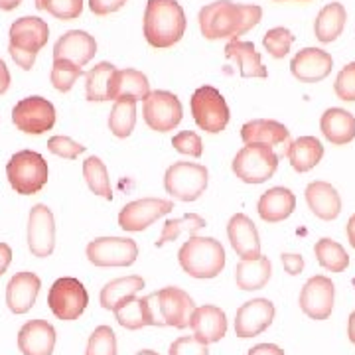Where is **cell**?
I'll use <instances>...</instances> for the list:
<instances>
[{"label": "cell", "instance_id": "obj_1", "mask_svg": "<svg viewBox=\"0 0 355 355\" xmlns=\"http://www.w3.org/2000/svg\"><path fill=\"white\" fill-rule=\"evenodd\" d=\"M263 10L257 4H235L217 0L200 10V30L207 40H237L261 22Z\"/></svg>", "mask_w": 355, "mask_h": 355}, {"label": "cell", "instance_id": "obj_2", "mask_svg": "<svg viewBox=\"0 0 355 355\" xmlns=\"http://www.w3.org/2000/svg\"><path fill=\"white\" fill-rule=\"evenodd\" d=\"M186 32V14L176 0H148L144 38L154 48H172Z\"/></svg>", "mask_w": 355, "mask_h": 355}, {"label": "cell", "instance_id": "obj_3", "mask_svg": "<svg viewBox=\"0 0 355 355\" xmlns=\"http://www.w3.org/2000/svg\"><path fill=\"white\" fill-rule=\"evenodd\" d=\"M180 266L193 279H216L225 266V249L214 237L191 235L178 253Z\"/></svg>", "mask_w": 355, "mask_h": 355}, {"label": "cell", "instance_id": "obj_4", "mask_svg": "<svg viewBox=\"0 0 355 355\" xmlns=\"http://www.w3.org/2000/svg\"><path fill=\"white\" fill-rule=\"evenodd\" d=\"M10 44L8 51L12 55V60L20 65L22 69H32V65L36 62L38 51L48 44L50 38V28L48 24L36 18V16H24L18 18L10 26Z\"/></svg>", "mask_w": 355, "mask_h": 355}, {"label": "cell", "instance_id": "obj_5", "mask_svg": "<svg viewBox=\"0 0 355 355\" xmlns=\"http://www.w3.org/2000/svg\"><path fill=\"white\" fill-rule=\"evenodd\" d=\"M146 298L153 314V326H172L178 330L190 326L196 304L188 292L176 286H168L154 294H148Z\"/></svg>", "mask_w": 355, "mask_h": 355}, {"label": "cell", "instance_id": "obj_6", "mask_svg": "<svg viewBox=\"0 0 355 355\" xmlns=\"http://www.w3.org/2000/svg\"><path fill=\"white\" fill-rule=\"evenodd\" d=\"M6 178L16 193L34 196L48 184L50 170L42 154L34 150H20L8 160Z\"/></svg>", "mask_w": 355, "mask_h": 355}, {"label": "cell", "instance_id": "obj_7", "mask_svg": "<svg viewBox=\"0 0 355 355\" xmlns=\"http://www.w3.org/2000/svg\"><path fill=\"white\" fill-rule=\"evenodd\" d=\"M231 168L245 184H263L275 176L279 168V154L265 144H247L233 158Z\"/></svg>", "mask_w": 355, "mask_h": 355}, {"label": "cell", "instance_id": "obj_8", "mask_svg": "<svg viewBox=\"0 0 355 355\" xmlns=\"http://www.w3.org/2000/svg\"><path fill=\"white\" fill-rule=\"evenodd\" d=\"M190 107L193 121L202 130L209 135H217L225 130L231 114H229V107L223 95L216 87L205 85V87L196 89V93L191 95Z\"/></svg>", "mask_w": 355, "mask_h": 355}, {"label": "cell", "instance_id": "obj_9", "mask_svg": "<svg viewBox=\"0 0 355 355\" xmlns=\"http://www.w3.org/2000/svg\"><path fill=\"white\" fill-rule=\"evenodd\" d=\"M207 168L196 162H174L166 170V191L180 202H196L207 188Z\"/></svg>", "mask_w": 355, "mask_h": 355}, {"label": "cell", "instance_id": "obj_10", "mask_svg": "<svg viewBox=\"0 0 355 355\" xmlns=\"http://www.w3.org/2000/svg\"><path fill=\"white\" fill-rule=\"evenodd\" d=\"M89 304V294L85 286L77 279L71 277H64L58 279L51 284L50 292H48V306L53 312V316L64 320V322H71L77 320L85 312Z\"/></svg>", "mask_w": 355, "mask_h": 355}, {"label": "cell", "instance_id": "obj_11", "mask_svg": "<svg viewBox=\"0 0 355 355\" xmlns=\"http://www.w3.org/2000/svg\"><path fill=\"white\" fill-rule=\"evenodd\" d=\"M12 123L26 135H44L55 125V109L44 97H26L12 109Z\"/></svg>", "mask_w": 355, "mask_h": 355}, {"label": "cell", "instance_id": "obj_12", "mask_svg": "<svg viewBox=\"0 0 355 355\" xmlns=\"http://www.w3.org/2000/svg\"><path fill=\"white\" fill-rule=\"evenodd\" d=\"M144 121L146 125L156 130V132H168L174 130L182 121V103L174 93L170 91H153L146 99H144Z\"/></svg>", "mask_w": 355, "mask_h": 355}, {"label": "cell", "instance_id": "obj_13", "mask_svg": "<svg viewBox=\"0 0 355 355\" xmlns=\"http://www.w3.org/2000/svg\"><path fill=\"white\" fill-rule=\"evenodd\" d=\"M139 257V247L127 237H99L87 245L89 263L95 266H130Z\"/></svg>", "mask_w": 355, "mask_h": 355}, {"label": "cell", "instance_id": "obj_14", "mask_svg": "<svg viewBox=\"0 0 355 355\" xmlns=\"http://www.w3.org/2000/svg\"><path fill=\"white\" fill-rule=\"evenodd\" d=\"M28 247L34 257L46 259L55 247V221L48 205L38 203L30 209L28 217Z\"/></svg>", "mask_w": 355, "mask_h": 355}, {"label": "cell", "instance_id": "obj_15", "mask_svg": "<svg viewBox=\"0 0 355 355\" xmlns=\"http://www.w3.org/2000/svg\"><path fill=\"white\" fill-rule=\"evenodd\" d=\"M174 209V203L160 198H142L137 202L127 203L119 214V225L125 231H142L153 225L156 219L168 216Z\"/></svg>", "mask_w": 355, "mask_h": 355}, {"label": "cell", "instance_id": "obj_16", "mask_svg": "<svg viewBox=\"0 0 355 355\" xmlns=\"http://www.w3.org/2000/svg\"><path fill=\"white\" fill-rule=\"evenodd\" d=\"M336 286L328 277H312L300 292V308L312 320H326L334 310Z\"/></svg>", "mask_w": 355, "mask_h": 355}, {"label": "cell", "instance_id": "obj_17", "mask_svg": "<svg viewBox=\"0 0 355 355\" xmlns=\"http://www.w3.org/2000/svg\"><path fill=\"white\" fill-rule=\"evenodd\" d=\"M275 304L266 298L249 300L237 310L235 316V334L237 338H254L272 324Z\"/></svg>", "mask_w": 355, "mask_h": 355}, {"label": "cell", "instance_id": "obj_18", "mask_svg": "<svg viewBox=\"0 0 355 355\" xmlns=\"http://www.w3.org/2000/svg\"><path fill=\"white\" fill-rule=\"evenodd\" d=\"M97 53V42L83 30H69L53 46V62L64 60L69 64L83 67Z\"/></svg>", "mask_w": 355, "mask_h": 355}, {"label": "cell", "instance_id": "obj_19", "mask_svg": "<svg viewBox=\"0 0 355 355\" xmlns=\"http://www.w3.org/2000/svg\"><path fill=\"white\" fill-rule=\"evenodd\" d=\"M334 60L328 51L320 48H304L291 62L292 76L302 83H318L330 76Z\"/></svg>", "mask_w": 355, "mask_h": 355}, {"label": "cell", "instance_id": "obj_20", "mask_svg": "<svg viewBox=\"0 0 355 355\" xmlns=\"http://www.w3.org/2000/svg\"><path fill=\"white\" fill-rule=\"evenodd\" d=\"M42 280L34 272H16L6 286V304L14 314H26L36 304Z\"/></svg>", "mask_w": 355, "mask_h": 355}, {"label": "cell", "instance_id": "obj_21", "mask_svg": "<svg viewBox=\"0 0 355 355\" xmlns=\"http://www.w3.org/2000/svg\"><path fill=\"white\" fill-rule=\"evenodd\" d=\"M227 235L233 251L241 259H259L261 257V241L254 223L245 214H235L229 219Z\"/></svg>", "mask_w": 355, "mask_h": 355}, {"label": "cell", "instance_id": "obj_22", "mask_svg": "<svg viewBox=\"0 0 355 355\" xmlns=\"http://www.w3.org/2000/svg\"><path fill=\"white\" fill-rule=\"evenodd\" d=\"M190 328L200 342L216 343L227 334V318L221 308L205 304L193 310Z\"/></svg>", "mask_w": 355, "mask_h": 355}, {"label": "cell", "instance_id": "obj_23", "mask_svg": "<svg viewBox=\"0 0 355 355\" xmlns=\"http://www.w3.org/2000/svg\"><path fill=\"white\" fill-rule=\"evenodd\" d=\"M18 347L22 355H51L55 347V330L46 320L26 322L18 334Z\"/></svg>", "mask_w": 355, "mask_h": 355}, {"label": "cell", "instance_id": "obj_24", "mask_svg": "<svg viewBox=\"0 0 355 355\" xmlns=\"http://www.w3.org/2000/svg\"><path fill=\"white\" fill-rule=\"evenodd\" d=\"M241 139L245 144H265V146H280L284 144L288 150L291 144V130L277 121L254 119L245 123L241 128Z\"/></svg>", "mask_w": 355, "mask_h": 355}, {"label": "cell", "instance_id": "obj_25", "mask_svg": "<svg viewBox=\"0 0 355 355\" xmlns=\"http://www.w3.org/2000/svg\"><path fill=\"white\" fill-rule=\"evenodd\" d=\"M306 202L312 214L324 221H331L342 211V198L328 182H312L306 188Z\"/></svg>", "mask_w": 355, "mask_h": 355}, {"label": "cell", "instance_id": "obj_26", "mask_svg": "<svg viewBox=\"0 0 355 355\" xmlns=\"http://www.w3.org/2000/svg\"><path fill=\"white\" fill-rule=\"evenodd\" d=\"M150 95V83L148 77L137 69H116L111 81L109 101L119 99H146Z\"/></svg>", "mask_w": 355, "mask_h": 355}, {"label": "cell", "instance_id": "obj_27", "mask_svg": "<svg viewBox=\"0 0 355 355\" xmlns=\"http://www.w3.org/2000/svg\"><path fill=\"white\" fill-rule=\"evenodd\" d=\"M296 207V198L288 188H270L265 191L259 200V216L265 219L266 223H280L286 217L292 216Z\"/></svg>", "mask_w": 355, "mask_h": 355}, {"label": "cell", "instance_id": "obj_28", "mask_svg": "<svg viewBox=\"0 0 355 355\" xmlns=\"http://www.w3.org/2000/svg\"><path fill=\"white\" fill-rule=\"evenodd\" d=\"M320 127L324 137L336 146L347 144L355 139V116L345 109H338V107L328 109L322 114Z\"/></svg>", "mask_w": 355, "mask_h": 355}, {"label": "cell", "instance_id": "obj_29", "mask_svg": "<svg viewBox=\"0 0 355 355\" xmlns=\"http://www.w3.org/2000/svg\"><path fill=\"white\" fill-rule=\"evenodd\" d=\"M270 275H272L270 261L263 254L259 259H243L235 266V282L241 291H261L270 280Z\"/></svg>", "mask_w": 355, "mask_h": 355}, {"label": "cell", "instance_id": "obj_30", "mask_svg": "<svg viewBox=\"0 0 355 355\" xmlns=\"http://www.w3.org/2000/svg\"><path fill=\"white\" fill-rule=\"evenodd\" d=\"M225 55L239 65L243 77H266V67L261 64V53L254 50L251 42L231 40L225 46Z\"/></svg>", "mask_w": 355, "mask_h": 355}, {"label": "cell", "instance_id": "obj_31", "mask_svg": "<svg viewBox=\"0 0 355 355\" xmlns=\"http://www.w3.org/2000/svg\"><path fill=\"white\" fill-rule=\"evenodd\" d=\"M286 156L291 160L292 168L302 174L320 164V160L324 156V146L316 137H300L288 144Z\"/></svg>", "mask_w": 355, "mask_h": 355}, {"label": "cell", "instance_id": "obj_32", "mask_svg": "<svg viewBox=\"0 0 355 355\" xmlns=\"http://www.w3.org/2000/svg\"><path fill=\"white\" fill-rule=\"evenodd\" d=\"M345 20H347V12H345L343 4H340V2L326 4L318 14L316 24H314L316 38L324 44H330L334 40H338V36L345 28Z\"/></svg>", "mask_w": 355, "mask_h": 355}, {"label": "cell", "instance_id": "obj_33", "mask_svg": "<svg viewBox=\"0 0 355 355\" xmlns=\"http://www.w3.org/2000/svg\"><path fill=\"white\" fill-rule=\"evenodd\" d=\"M116 322L127 328V330H140L144 326H153V314H150V306L148 298H128L123 304H119L113 310Z\"/></svg>", "mask_w": 355, "mask_h": 355}, {"label": "cell", "instance_id": "obj_34", "mask_svg": "<svg viewBox=\"0 0 355 355\" xmlns=\"http://www.w3.org/2000/svg\"><path fill=\"white\" fill-rule=\"evenodd\" d=\"M144 288V279L142 277H125V279H116L107 282L101 291V306L105 310H114L119 304H123L125 300L137 296V292Z\"/></svg>", "mask_w": 355, "mask_h": 355}, {"label": "cell", "instance_id": "obj_35", "mask_svg": "<svg viewBox=\"0 0 355 355\" xmlns=\"http://www.w3.org/2000/svg\"><path fill=\"white\" fill-rule=\"evenodd\" d=\"M116 67L109 62H101L85 73V93L89 101H109V91Z\"/></svg>", "mask_w": 355, "mask_h": 355}, {"label": "cell", "instance_id": "obj_36", "mask_svg": "<svg viewBox=\"0 0 355 355\" xmlns=\"http://www.w3.org/2000/svg\"><path fill=\"white\" fill-rule=\"evenodd\" d=\"M137 125V101L119 99L109 114V128L116 139H127Z\"/></svg>", "mask_w": 355, "mask_h": 355}, {"label": "cell", "instance_id": "obj_37", "mask_svg": "<svg viewBox=\"0 0 355 355\" xmlns=\"http://www.w3.org/2000/svg\"><path fill=\"white\" fill-rule=\"evenodd\" d=\"M83 178H85L89 190L93 193L101 196L105 200H113V190H111L109 174H107V166L103 164L101 158L89 156L83 162Z\"/></svg>", "mask_w": 355, "mask_h": 355}, {"label": "cell", "instance_id": "obj_38", "mask_svg": "<svg viewBox=\"0 0 355 355\" xmlns=\"http://www.w3.org/2000/svg\"><path fill=\"white\" fill-rule=\"evenodd\" d=\"M314 253H316L318 263L331 272H343L349 265V257L338 241L320 239L314 247Z\"/></svg>", "mask_w": 355, "mask_h": 355}, {"label": "cell", "instance_id": "obj_39", "mask_svg": "<svg viewBox=\"0 0 355 355\" xmlns=\"http://www.w3.org/2000/svg\"><path fill=\"white\" fill-rule=\"evenodd\" d=\"M205 227V219L196 214H188V216L180 217V219H170L166 221L164 229H162V235L160 239L156 241V247H162L166 243L176 241L182 233H188V235H196L200 229Z\"/></svg>", "mask_w": 355, "mask_h": 355}, {"label": "cell", "instance_id": "obj_40", "mask_svg": "<svg viewBox=\"0 0 355 355\" xmlns=\"http://www.w3.org/2000/svg\"><path fill=\"white\" fill-rule=\"evenodd\" d=\"M38 10H48L58 20H76L83 12V0H38Z\"/></svg>", "mask_w": 355, "mask_h": 355}, {"label": "cell", "instance_id": "obj_41", "mask_svg": "<svg viewBox=\"0 0 355 355\" xmlns=\"http://www.w3.org/2000/svg\"><path fill=\"white\" fill-rule=\"evenodd\" d=\"M79 76H83L81 67L64 62V60H58V62H53V67H51V85L62 93H67L76 85Z\"/></svg>", "mask_w": 355, "mask_h": 355}, {"label": "cell", "instance_id": "obj_42", "mask_svg": "<svg viewBox=\"0 0 355 355\" xmlns=\"http://www.w3.org/2000/svg\"><path fill=\"white\" fill-rule=\"evenodd\" d=\"M85 355H116V336L109 326H99L91 334Z\"/></svg>", "mask_w": 355, "mask_h": 355}, {"label": "cell", "instance_id": "obj_43", "mask_svg": "<svg viewBox=\"0 0 355 355\" xmlns=\"http://www.w3.org/2000/svg\"><path fill=\"white\" fill-rule=\"evenodd\" d=\"M292 42H294V36L288 28H272L268 30L263 38V46L266 48V51L272 55V58H284L288 51H291Z\"/></svg>", "mask_w": 355, "mask_h": 355}, {"label": "cell", "instance_id": "obj_44", "mask_svg": "<svg viewBox=\"0 0 355 355\" xmlns=\"http://www.w3.org/2000/svg\"><path fill=\"white\" fill-rule=\"evenodd\" d=\"M48 150L60 158H65V160H76L77 156L81 153H85V146L79 144L76 140H71L69 137H51L48 140Z\"/></svg>", "mask_w": 355, "mask_h": 355}, {"label": "cell", "instance_id": "obj_45", "mask_svg": "<svg viewBox=\"0 0 355 355\" xmlns=\"http://www.w3.org/2000/svg\"><path fill=\"white\" fill-rule=\"evenodd\" d=\"M172 146H174L180 154L193 156V158H200L203 154L202 139H200V135H196L193 130H182L180 135H176V137L172 139Z\"/></svg>", "mask_w": 355, "mask_h": 355}, {"label": "cell", "instance_id": "obj_46", "mask_svg": "<svg viewBox=\"0 0 355 355\" xmlns=\"http://www.w3.org/2000/svg\"><path fill=\"white\" fill-rule=\"evenodd\" d=\"M334 89L342 101H355V62L347 64L340 71Z\"/></svg>", "mask_w": 355, "mask_h": 355}, {"label": "cell", "instance_id": "obj_47", "mask_svg": "<svg viewBox=\"0 0 355 355\" xmlns=\"http://www.w3.org/2000/svg\"><path fill=\"white\" fill-rule=\"evenodd\" d=\"M170 355H209V352L207 343L200 342L196 336H184L170 345Z\"/></svg>", "mask_w": 355, "mask_h": 355}, {"label": "cell", "instance_id": "obj_48", "mask_svg": "<svg viewBox=\"0 0 355 355\" xmlns=\"http://www.w3.org/2000/svg\"><path fill=\"white\" fill-rule=\"evenodd\" d=\"M127 4V0H89V8L91 12L97 16H105V14L116 12Z\"/></svg>", "mask_w": 355, "mask_h": 355}, {"label": "cell", "instance_id": "obj_49", "mask_svg": "<svg viewBox=\"0 0 355 355\" xmlns=\"http://www.w3.org/2000/svg\"><path fill=\"white\" fill-rule=\"evenodd\" d=\"M280 259H282V265H284V268H286V272H288V275L296 277V275H300V272H302V268H304V259H302L300 254L284 253Z\"/></svg>", "mask_w": 355, "mask_h": 355}, {"label": "cell", "instance_id": "obj_50", "mask_svg": "<svg viewBox=\"0 0 355 355\" xmlns=\"http://www.w3.org/2000/svg\"><path fill=\"white\" fill-rule=\"evenodd\" d=\"M247 355H284V352L275 343H259L253 349H249Z\"/></svg>", "mask_w": 355, "mask_h": 355}, {"label": "cell", "instance_id": "obj_51", "mask_svg": "<svg viewBox=\"0 0 355 355\" xmlns=\"http://www.w3.org/2000/svg\"><path fill=\"white\" fill-rule=\"evenodd\" d=\"M12 263V249L6 243H0V277L8 270Z\"/></svg>", "mask_w": 355, "mask_h": 355}, {"label": "cell", "instance_id": "obj_52", "mask_svg": "<svg viewBox=\"0 0 355 355\" xmlns=\"http://www.w3.org/2000/svg\"><path fill=\"white\" fill-rule=\"evenodd\" d=\"M8 87H10V71L4 64V60L0 58V95H4Z\"/></svg>", "mask_w": 355, "mask_h": 355}, {"label": "cell", "instance_id": "obj_53", "mask_svg": "<svg viewBox=\"0 0 355 355\" xmlns=\"http://www.w3.org/2000/svg\"><path fill=\"white\" fill-rule=\"evenodd\" d=\"M347 239H349V245L355 249V214L349 217V221H347Z\"/></svg>", "mask_w": 355, "mask_h": 355}, {"label": "cell", "instance_id": "obj_54", "mask_svg": "<svg viewBox=\"0 0 355 355\" xmlns=\"http://www.w3.org/2000/svg\"><path fill=\"white\" fill-rule=\"evenodd\" d=\"M20 2H22V0H0V10L10 12V10H14V8H18V6H20Z\"/></svg>", "mask_w": 355, "mask_h": 355}, {"label": "cell", "instance_id": "obj_55", "mask_svg": "<svg viewBox=\"0 0 355 355\" xmlns=\"http://www.w3.org/2000/svg\"><path fill=\"white\" fill-rule=\"evenodd\" d=\"M347 336H349V342L355 345V310L349 316V322H347Z\"/></svg>", "mask_w": 355, "mask_h": 355}, {"label": "cell", "instance_id": "obj_56", "mask_svg": "<svg viewBox=\"0 0 355 355\" xmlns=\"http://www.w3.org/2000/svg\"><path fill=\"white\" fill-rule=\"evenodd\" d=\"M137 355H158L156 352H153V349H142V352H139Z\"/></svg>", "mask_w": 355, "mask_h": 355}, {"label": "cell", "instance_id": "obj_57", "mask_svg": "<svg viewBox=\"0 0 355 355\" xmlns=\"http://www.w3.org/2000/svg\"><path fill=\"white\" fill-rule=\"evenodd\" d=\"M36 2H38V0H36Z\"/></svg>", "mask_w": 355, "mask_h": 355}]
</instances>
